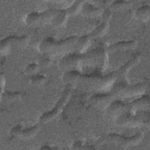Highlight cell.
<instances>
[{
    "mask_svg": "<svg viewBox=\"0 0 150 150\" xmlns=\"http://www.w3.org/2000/svg\"><path fill=\"white\" fill-rule=\"evenodd\" d=\"M142 138V134H138L132 138H125L117 135H109L108 136V141L115 143L121 146H133L138 144Z\"/></svg>",
    "mask_w": 150,
    "mask_h": 150,
    "instance_id": "obj_1",
    "label": "cell"
},
{
    "mask_svg": "<svg viewBox=\"0 0 150 150\" xmlns=\"http://www.w3.org/2000/svg\"><path fill=\"white\" fill-rule=\"evenodd\" d=\"M68 96L67 94H65L63 98H62V100H60V101L57 104V107H56L55 110H54L52 112H51V113H49L47 114L44 115L43 117H42L40 118V121H42V122H45L46 121H48L50 120H52L53 118H54V117H55L60 111V108H62L63 107V105H64V103L66 101V100L67 99Z\"/></svg>",
    "mask_w": 150,
    "mask_h": 150,
    "instance_id": "obj_2",
    "label": "cell"
},
{
    "mask_svg": "<svg viewBox=\"0 0 150 150\" xmlns=\"http://www.w3.org/2000/svg\"><path fill=\"white\" fill-rule=\"evenodd\" d=\"M118 124L122 126L135 127L140 125V121L129 116H121L117 121Z\"/></svg>",
    "mask_w": 150,
    "mask_h": 150,
    "instance_id": "obj_3",
    "label": "cell"
},
{
    "mask_svg": "<svg viewBox=\"0 0 150 150\" xmlns=\"http://www.w3.org/2000/svg\"><path fill=\"white\" fill-rule=\"evenodd\" d=\"M132 106L135 110L145 109L149 106V98L148 97H143L132 103Z\"/></svg>",
    "mask_w": 150,
    "mask_h": 150,
    "instance_id": "obj_4",
    "label": "cell"
},
{
    "mask_svg": "<svg viewBox=\"0 0 150 150\" xmlns=\"http://www.w3.org/2000/svg\"><path fill=\"white\" fill-rule=\"evenodd\" d=\"M92 103L98 107H104L107 105L110 101V97L108 96H98L94 97L92 99Z\"/></svg>",
    "mask_w": 150,
    "mask_h": 150,
    "instance_id": "obj_5",
    "label": "cell"
},
{
    "mask_svg": "<svg viewBox=\"0 0 150 150\" xmlns=\"http://www.w3.org/2000/svg\"><path fill=\"white\" fill-rule=\"evenodd\" d=\"M66 18H67V15L66 12H60L53 15L52 19L51 22L54 26H60L64 23Z\"/></svg>",
    "mask_w": 150,
    "mask_h": 150,
    "instance_id": "obj_6",
    "label": "cell"
},
{
    "mask_svg": "<svg viewBox=\"0 0 150 150\" xmlns=\"http://www.w3.org/2000/svg\"><path fill=\"white\" fill-rule=\"evenodd\" d=\"M124 109V105L121 103H114L108 107V112L114 115L120 114Z\"/></svg>",
    "mask_w": 150,
    "mask_h": 150,
    "instance_id": "obj_7",
    "label": "cell"
},
{
    "mask_svg": "<svg viewBox=\"0 0 150 150\" xmlns=\"http://www.w3.org/2000/svg\"><path fill=\"white\" fill-rule=\"evenodd\" d=\"M135 46V43L134 42H121L119 43L115 44L110 47V49L111 50H123V49H127L128 48H132L134 47Z\"/></svg>",
    "mask_w": 150,
    "mask_h": 150,
    "instance_id": "obj_8",
    "label": "cell"
},
{
    "mask_svg": "<svg viewBox=\"0 0 150 150\" xmlns=\"http://www.w3.org/2000/svg\"><path fill=\"white\" fill-rule=\"evenodd\" d=\"M38 131V127L36 126L34 128H30V129H28L25 131H21L19 134L18 136H19L21 138H23V139H28L32 138L33 137V135L36 134V132Z\"/></svg>",
    "mask_w": 150,
    "mask_h": 150,
    "instance_id": "obj_9",
    "label": "cell"
},
{
    "mask_svg": "<svg viewBox=\"0 0 150 150\" xmlns=\"http://www.w3.org/2000/svg\"><path fill=\"white\" fill-rule=\"evenodd\" d=\"M149 8L148 7H142L137 10L135 14L138 18L139 19L146 21L149 18Z\"/></svg>",
    "mask_w": 150,
    "mask_h": 150,
    "instance_id": "obj_10",
    "label": "cell"
},
{
    "mask_svg": "<svg viewBox=\"0 0 150 150\" xmlns=\"http://www.w3.org/2000/svg\"><path fill=\"white\" fill-rule=\"evenodd\" d=\"M107 29V25L105 23H102L98 27H97L92 32V36L94 37H100L103 36L106 32Z\"/></svg>",
    "mask_w": 150,
    "mask_h": 150,
    "instance_id": "obj_11",
    "label": "cell"
},
{
    "mask_svg": "<svg viewBox=\"0 0 150 150\" xmlns=\"http://www.w3.org/2000/svg\"><path fill=\"white\" fill-rule=\"evenodd\" d=\"M84 13H85L86 15H91V16H95V15H97L98 13H100V12L98 11V9H95L94 8H90V7H87L85 10H84Z\"/></svg>",
    "mask_w": 150,
    "mask_h": 150,
    "instance_id": "obj_12",
    "label": "cell"
},
{
    "mask_svg": "<svg viewBox=\"0 0 150 150\" xmlns=\"http://www.w3.org/2000/svg\"><path fill=\"white\" fill-rule=\"evenodd\" d=\"M88 42V40L87 38V37L82 38L80 40V41L78 42V48L79 49V50H84V47L86 46H87Z\"/></svg>",
    "mask_w": 150,
    "mask_h": 150,
    "instance_id": "obj_13",
    "label": "cell"
},
{
    "mask_svg": "<svg viewBox=\"0 0 150 150\" xmlns=\"http://www.w3.org/2000/svg\"><path fill=\"white\" fill-rule=\"evenodd\" d=\"M45 81V78L43 76H38L32 80V84L35 86H39Z\"/></svg>",
    "mask_w": 150,
    "mask_h": 150,
    "instance_id": "obj_14",
    "label": "cell"
},
{
    "mask_svg": "<svg viewBox=\"0 0 150 150\" xmlns=\"http://www.w3.org/2000/svg\"><path fill=\"white\" fill-rule=\"evenodd\" d=\"M37 69H38V66L35 64H32L28 67L26 69V71L28 73H32L35 72Z\"/></svg>",
    "mask_w": 150,
    "mask_h": 150,
    "instance_id": "obj_15",
    "label": "cell"
},
{
    "mask_svg": "<svg viewBox=\"0 0 150 150\" xmlns=\"http://www.w3.org/2000/svg\"><path fill=\"white\" fill-rule=\"evenodd\" d=\"M125 2H122V1L116 2L114 4L112 5V8L115 9H119L122 8L124 6H125Z\"/></svg>",
    "mask_w": 150,
    "mask_h": 150,
    "instance_id": "obj_16",
    "label": "cell"
},
{
    "mask_svg": "<svg viewBox=\"0 0 150 150\" xmlns=\"http://www.w3.org/2000/svg\"><path fill=\"white\" fill-rule=\"evenodd\" d=\"M103 17L106 21L110 19V18L111 17V12L108 9L105 11L104 12H103Z\"/></svg>",
    "mask_w": 150,
    "mask_h": 150,
    "instance_id": "obj_17",
    "label": "cell"
},
{
    "mask_svg": "<svg viewBox=\"0 0 150 150\" xmlns=\"http://www.w3.org/2000/svg\"><path fill=\"white\" fill-rule=\"evenodd\" d=\"M50 62L48 59H43L40 61V64L43 67H47L50 65Z\"/></svg>",
    "mask_w": 150,
    "mask_h": 150,
    "instance_id": "obj_18",
    "label": "cell"
},
{
    "mask_svg": "<svg viewBox=\"0 0 150 150\" xmlns=\"http://www.w3.org/2000/svg\"><path fill=\"white\" fill-rule=\"evenodd\" d=\"M18 97H19V94H15V93H10L9 95H8L7 96V98L9 99H12V100H15L18 98Z\"/></svg>",
    "mask_w": 150,
    "mask_h": 150,
    "instance_id": "obj_19",
    "label": "cell"
}]
</instances>
